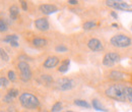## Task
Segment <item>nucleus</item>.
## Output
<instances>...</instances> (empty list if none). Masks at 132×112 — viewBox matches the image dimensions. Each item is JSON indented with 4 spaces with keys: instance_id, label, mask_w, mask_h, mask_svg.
Listing matches in <instances>:
<instances>
[{
    "instance_id": "f257e3e1",
    "label": "nucleus",
    "mask_w": 132,
    "mask_h": 112,
    "mask_svg": "<svg viewBox=\"0 0 132 112\" xmlns=\"http://www.w3.org/2000/svg\"><path fill=\"white\" fill-rule=\"evenodd\" d=\"M125 88L126 87H124L121 84H115L106 90V95L109 98L117 101H125Z\"/></svg>"
},
{
    "instance_id": "f03ea898",
    "label": "nucleus",
    "mask_w": 132,
    "mask_h": 112,
    "mask_svg": "<svg viewBox=\"0 0 132 112\" xmlns=\"http://www.w3.org/2000/svg\"><path fill=\"white\" fill-rule=\"evenodd\" d=\"M19 101H20V104L27 109L37 108L40 104L38 98L31 93H22L19 96Z\"/></svg>"
},
{
    "instance_id": "7ed1b4c3",
    "label": "nucleus",
    "mask_w": 132,
    "mask_h": 112,
    "mask_svg": "<svg viewBox=\"0 0 132 112\" xmlns=\"http://www.w3.org/2000/svg\"><path fill=\"white\" fill-rule=\"evenodd\" d=\"M110 43L118 48H126L128 46L131 45V39L123 34H119V35H115L111 38Z\"/></svg>"
},
{
    "instance_id": "20e7f679",
    "label": "nucleus",
    "mask_w": 132,
    "mask_h": 112,
    "mask_svg": "<svg viewBox=\"0 0 132 112\" xmlns=\"http://www.w3.org/2000/svg\"><path fill=\"white\" fill-rule=\"evenodd\" d=\"M106 4L110 7H113L116 9H121V10H127L132 11V4L127 3L125 1H118V0H108L106 1Z\"/></svg>"
},
{
    "instance_id": "39448f33",
    "label": "nucleus",
    "mask_w": 132,
    "mask_h": 112,
    "mask_svg": "<svg viewBox=\"0 0 132 112\" xmlns=\"http://www.w3.org/2000/svg\"><path fill=\"white\" fill-rule=\"evenodd\" d=\"M18 68L20 71V78L23 81H28L32 78V71L30 65L24 62V61H19L18 63Z\"/></svg>"
},
{
    "instance_id": "423d86ee",
    "label": "nucleus",
    "mask_w": 132,
    "mask_h": 112,
    "mask_svg": "<svg viewBox=\"0 0 132 112\" xmlns=\"http://www.w3.org/2000/svg\"><path fill=\"white\" fill-rule=\"evenodd\" d=\"M120 61V56L115 52H109L107 53L103 58V64L105 66H113L115 63Z\"/></svg>"
},
{
    "instance_id": "0eeeda50",
    "label": "nucleus",
    "mask_w": 132,
    "mask_h": 112,
    "mask_svg": "<svg viewBox=\"0 0 132 112\" xmlns=\"http://www.w3.org/2000/svg\"><path fill=\"white\" fill-rule=\"evenodd\" d=\"M57 89L61 90V91H67L70 90L73 87V81L70 79L67 78H63V79H59L57 80Z\"/></svg>"
},
{
    "instance_id": "6e6552de",
    "label": "nucleus",
    "mask_w": 132,
    "mask_h": 112,
    "mask_svg": "<svg viewBox=\"0 0 132 112\" xmlns=\"http://www.w3.org/2000/svg\"><path fill=\"white\" fill-rule=\"evenodd\" d=\"M87 46L88 48L90 49L92 51H95V52H100V51H103L104 50V46L102 44V42L98 40V39H90L87 43Z\"/></svg>"
},
{
    "instance_id": "1a4fd4ad",
    "label": "nucleus",
    "mask_w": 132,
    "mask_h": 112,
    "mask_svg": "<svg viewBox=\"0 0 132 112\" xmlns=\"http://www.w3.org/2000/svg\"><path fill=\"white\" fill-rule=\"evenodd\" d=\"M35 26H36V28H37L39 31H42V32H45V31H48V30H49V21H48V19L45 18V17L36 19Z\"/></svg>"
},
{
    "instance_id": "9d476101",
    "label": "nucleus",
    "mask_w": 132,
    "mask_h": 112,
    "mask_svg": "<svg viewBox=\"0 0 132 112\" xmlns=\"http://www.w3.org/2000/svg\"><path fill=\"white\" fill-rule=\"evenodd\" d=\"M40 10L45 14H51L58 11V8L53 4H42L40 5Z\"/></svg>"
},
{
    "instance_id": "9b49d317",
    "label": "nucleus",
    "mask_w": 132,
    "mask_h": 112,
    "mask_svg": "<svg viewBox=\"0 0 132 112\" xmlns=\"http://www.w3.org/2000/svg\"><path fill=\"white\" fill-rule=\"evenodd\" d=\"M58 63H59V58L58 57H56V56H50V57H48L45 60L44 66L46 68H53V67H55Z\"/></svg>"
},
{
    "instance_id": "f8f14e48",
    "label": "nucleus",
    "mask_w": 132,
    "mask_h": 112,
    "mask_svg": "<svg viewBox=\"0 0 132 112\" xmlns=\"http://www.w3.org/2000/svg\"><path fill=\"white\" fill-rule=\"evenodd\" d=\"M125 77H126L125 73H123V72H121V71H117V70L111 71L110 74H109V78H110L111 80H123Z\"/></svg>"
},
{
    "instance_id": "ddd939ff",
    "label": "nucleus",
    "mask_w": 132,
    "mask_h": 112,
    "mask_svg": "<svg viewBox=\"0 0 132 112\" xmlns=\"http://www.w3.org/2000/svg\"><path fill=\"white\" fill-rule=\"evenodd\" d=\"M33 44L36 47H44L47 45V40L43 38H35L33 40Z\"/></svg>"
},
{
    "instance_id": "4468645a",
    "label": "nucleus",
    "mask_w": 132,
    "mask_h": 112,
    "mask_svg": "<svg viewBox=\"0 0 132 112\" xmlns=\"http://www.w3.org/2000/svg\"><path fill=\"white\" fill-rule=\"evenodd\" d=\"M9 12H10V17L11 19H17V16L19 13V9L16 5H12L9 8Z\"/></svg>"
},
{
    "instance_id": "2eb2a0df",
    "label": "nucleus",
    "mask_w": 132,
    "mask_h": 112,
    "mask_svg": "<svg viewBox=\"0 0 132 112\" xmlns=\"http://www.w3.org/2000/svg\"><path fill=\"white\" fill-rule=\"evenodd\" d=\"M69 64H70V60L69 59H65L64 61H62V63L59 66L58 70L60 72H66L68 70V68H69Z\"/></svg>"
},
{
    "instance_id": "dca6fc26",
    "label": "nucleus",
    "mask_w": 132,
    "mask_h": 112,
    "mask_svg": "<svg viewBox=\"0 0 132 112\" xmlns=\"http://www.w3.org/2000/svg\"><path fill=\"white\" fill-rule=\"evenodd\" d=\"M93 107H94L96 110L107 112V109H105V108L103 107V105L100 103V101H98L97 99H94V100H93Z\"/></svg>"
},
{
    "instance_id": "f3484780",
    "label": "nucleus",
    "mask_w": 132,
    "mask_h": 112,
    "mask_svg": "<svg viewBox=\"0 0 132 112\" xmlns=\"http://www.w3.org/2000/svg\"><path fill=\"white\" fill-rule=\"evenodd\" d=\"M74 104L77 106H80V107H84V108H90V105L84 100H75Z\"/></svg>"
},
{
    "instance_id": "a211bd4d",
    "label": "nucleus",
    "mask_w": 132,
    "mask_h": 112,
    "mask_svg": "<svg viewBox=\"0 0 132 112\" xmlns=\"http://www.w3.org/2000/svg\"><path fill=\"white\" fill-rule=\"evenodd\" d=\"M125 97H126V100H128L129 102H132V88L130 87L125 88Z\"/></svg>"
},
{
    "instance_id": "6ab92c4d",
    "label": "nucleus",
    "mask_w": 132,
    "mask_h": 112,
    "mask_svg": "<svg viewBox=\"0 0 132 112\" xmlns=\"http://www.w3.org/2000/svg\"><path fill=\"white\" fill-rule=\"evenodd\" d=\"M95 27H96V23H95V21H92V20L85 21V23L83 24V29H84V30H90V29H93V28H95Z\"/></svg>"
},
{
    "instance_id": "aec40b11",
    "label": "nucleus",
    "mask_w": 132,
    "mask_h": 112,
    "mask_svg": "<svg viewBox=\"0 0 132 112\" xmlns=\"http://www.w3.org/2000/svg\"><path fill=\"white\" fill-rule=\"evenodd\" d=\"M17 39H18V37H17L16 35H8V36H6L3 39V41L4 42H7V43H10L12 41H17Z\"/></svg>"
},
{
    "instance_id": "412c9836",
    "label": "nucleus",
    "mask_w": 132,
    "mask_h": 112,
    "mask_svg": "<svg viewBox=\"0 0 132 112\" xmlns=\"http://www.w3.org/2000/svg\"><path fill=\"white\" fill-rule=\"evenodd\" d=\"M61 108H62V103H61V102H56V103L53 105V107H52L51 111L52 112H59L60 110H61Z\"/></svg>"
},
{
    "instance_id": "4be33fe9",
    "label": "nucleus",
    "mask_w": 132,
    "mask_h": 112,
    "mask_svg": "<svg viewBox=\"0 0 132 112\" xmlns=\"http://www.w3.org/2000/svg\"><path fill=\"white\" fill-rule=\"evenodd\" d=\"M0 58L3 59L4 61H8L9 60V56L7 55V53L5 52V50L0 47Z\"/></svg>"
},
{
    "instance_id": "5701e85b",
    "label": "nucleus",
    "mask_w": 132,
    "mask_h": 112,
    "mask_svg": "<svg viewBox=\"0 0 132 112\" xmlns=\"http://www.w3.org/2000/svg\"><path fill=\"white\" fill-rule=\"evenodd\" d=\"M7 30H8V28H7V25H6L5 20L0 19V32H6Z\"/></svg>"
},
{
    "instance_id": "b1692460",
    "label": "nucleus",
    "mask_w": 132,
    "mask_h": 112,
    "mask_svg": "<svg viewBox=\"0 0 132 112\" xmlns=\"http://www.w3.org/2000/svg\"><path fill=\"white\" fill-rule=\"evenodd\" d=\"M7 77H8V80H11V81H14L16 80V76H15V72L13 70H9L7 73Z\"/></svg>"
},
{
    "instance_id": "393cba45",
    "label": "nucleus",
    "mask_w": 132,
    "mask_h": 112,
    "mask_svg": "<svg viewBox=\"0 0 132 112\" xmlns=\"http://www.w3.org/2000/svg\"><path fill=\"white\" fill-rule=\"evenodd\" d=\"M8 96H10L11 98H14V97H16L18 95V91H17L16 89H10L9 91H8V94H7Z\"/></svg>"
},
{
    "instance_id": "a878e982",
    "label": "nucleus",
    "mask_w": 132,
    "mask_h": 112,
    "mask_svg": "<svg viewBox=\"0 0 132 112\" xmlns=\"http://www.w3.org/2000/svg\"><path fill=\"white\" fill-rule=\"evenodd\" d=\"M8 86V80L6 78H0V88L7 87Z\"/></svg>"
},
{
    "instance_id": "bb28decb",
    "label": "nucleus",
    "mask_w": 132,
    "mask_h": 112,
    "mask_svg": "<svg viewBox=\"0 0 132 112\" xmlns=\"http://www.w3.org/2000/svg\"><path fill=\"white\" fill-rule=\"evenodd\" d=\"M55 50L57 51V52H66L67 51V47H66L65 45H58L56 48H55Z\"/></svg>"
},
{
    "instance_id": "cd10ccee",
    "label": "nucleus",
    "mask_w": 132,
    "mask_h": 112,
    "mask_svg": "<svg viewBox=\"0 0 132 112\" xmlns=\"http://www.w3.org/2000/svg\"><path fill=\"white\" fill-rule=\"evenodd\" d=\"M42 80H45L46 83H51L52 81V79L50 76H42Z\"/></svg>"
},
{
    "instance_id": "c85d7f7f",
    "label": "nucleus",
    "mask_w": 132,
    "mask_h": 112,
    "mask_svg": "<svg viewBox=\"0 0 132 112\" xmlns=\"http://www.w3.org/2000/svg\"><path fill=\"white\" fill-rule=\"evenodd\" d=\"M12 99H13V98H11L10 96L6 95V96L3 98V101H4V102H7V103H8V102H11V101H12Z\"/></svg>"
},
{
    "instance_id": "c756f323",
    "label": "nucleus",
    "mask_w": 132,
    "mask_h": 112,
    "mask_svg": "<svg viewBox=\"0 0 132 112\" xmlns=\"http://www.w3.org/2000/svg\"><path fill=\"white\" fill-rule=\"evenodd\" d=\"M20 3H21V7H22V9H23V10H27V9H28L27 2H26V1H20Z\"/></svg>"
},
{
    "instance_id": "7c9ffc66",
    "label": "nucleus",
    "mask_w": 132,
    "mask_h": 112,
    "mask_svg": "<svg viewBox=\"0 0 132 112\" xmlns=\"http://www.w3.org/2000/svg\"><path fill=\"white\" fill-rule=\"evenodd\" d=\"M10 45L13 46V47H18V43H17V41H12V42H10Z\"/></svg>"
},
{
    "instance_id": "2f4dec72",
    "label": "nucleus",
    "mask_w": 132,
    "mask_h": 112,
    "mask_svg": "<svg viewBox=\"0 0 132 112\" xmlns=\"http://www.w3.org/2000/svg\"><path fill=\"white\" fill-rule=\"evenodd\" d=\"M68 3H69V4L74 5V4H77V3H78V1H76V0H69V1H68Z\"/></svg>"
},
{
    "instance_id": "473e14b6",
    "label": "nucleus",
    "mask_w": 132,
    "mask_h": 112,
    "mask_svg": "<svg viewBox=\"0 0 132 112\" xmlns=\"http://www.w3.org/2000/svg\"><path fill=\"white\" fill-rule=\"evenodd\" d=\"M111 16H113V17H114V18H116V19H117V18H118V16H117V13H116L115 11H112V12H111Z\"/></svg>"
},
{
    "instance_id": "72a5a7b5",
    "label": "nucleus",
    "mask_w": 132,
    "mask_h": 112,
    "mask_svg": "<svg viewBox=\"0 0 132 112\" xmlns=\"http://www.w3.org/2000/svg\"><path fill=\"white\" fill-rule=\"evenodd\" d=\"M112 26H113V27H115V28H117V27H118V25H116V24H113Z\"/></svg>"
},
{
    "instance_id": "f704fd0d",
    "label": "nucleus",
    "mask_w": 132,
    "mask_h": 112,
    "mask_svg": "<svg viewBox=\"0 0 132 112\" xmlns=\"http://www.w3.org/2000/svg\"><path fill=\"white\" fill-rule=\"evenodd\" d=\"M66 112H73V111H66Z\"/></svg>"
},
{
    "instance_id": "c9c22d12",
    "label": "nucleus",
    "mask_w": 132,
    "mask_h": 112,
    "mask_svg": "<svg viewBox=\"0 0 132 112\" xmlns=\"http://www.w3.org/2000/svg\"><path fill=\"white\" fill-rule=\"evenodd\" d=\"M26 112H27V111H26Z\"/></svg>"
}]
</instances>
